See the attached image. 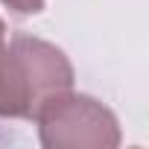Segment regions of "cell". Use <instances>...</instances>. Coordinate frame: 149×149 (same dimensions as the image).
<instances>
[{
  "mask_svg": "<svg viewBox=\"0 0 149 149\" xmlns=\"http://www.w3.org/2000/svg\"><path fill=\"white\" fill-rule=\"evenodd\" d=\"M73 88V64L67 56L35 35L15 32L9 38L6 73V114L12 120H32L35 111L56 94Z\"/></svg>",
  "mask_w": 149,
  "mask_h": 149,
  "instance_id": "cell-1",
  "label": "cell"
},
{
  "mask_svg": "<svg viewBox=\"0 0 149 149\" xmlns=\"http://www.w3.org/2000/svg\"><path fill=\"white\" fill-rule=\"evenodd\" d=\"M47 149H114L120 143L117 117L94 97L61 91L32 117Z\"/></svg>",
  "mask_w": 149,
  "mask_h": 149,
  "instance_id": "cell-2",
  "label": "cell"
},
{
  "mask_svg": "<svg viewBox=\"0 0 149 149\" xmlns=\"http://www.w3.org/2000/svg\"><path fill=\"white\" fill-rule=\"evenodd\" d=\"M6 73H9V41L6 26L0 21V117L6 114Z\"/></svg>",
  "mask_w": 149,
  "mask_h": 149,
  "instance_id": "cell-3",
  "label": "cell"
},
{
  "mask_svg": "<svg viewBox=\"0 0 149 149\" xmlns=\"http://www.w3.org/2000/svg\"><path fill=\"white\" fill-rule=\"evenodd\" d=\"M12 15H18V18H29V15H38L41 9H44V3L47 0H0Z\"/></svg>",
  "mask_w": 149,
  "mask_h": 149,
  "instance_id": "cell-4",
  "label": "cell"
}]
</instances>
